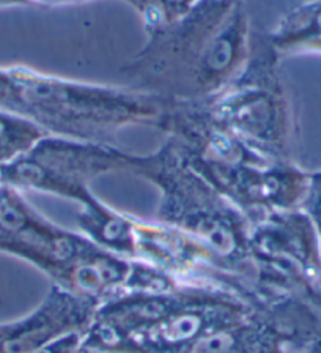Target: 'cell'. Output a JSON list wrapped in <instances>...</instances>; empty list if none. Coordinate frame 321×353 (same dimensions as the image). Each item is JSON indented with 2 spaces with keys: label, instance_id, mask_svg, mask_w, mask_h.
I'll return each mask as SVG.
<instances>
[{
  "label": "cell",
  "instance_id": "obj_7",
  "mask_svg": "<svg viewBox=\"0 0 321 353\" xmlns=\"http://www.w3.org/2000/svg\"><path fill=\"white\" fill-rule=\"evenodd\" d=\"M0 240L8 256L33 265L65 290L95 261L103 248L84 234L66 230L37 212L22 191L0 176Z\"/></svg>",
  "mask_w": 321,
  "mask_h": 353
},
{
  "label": "cell",
  "instance_id": "obj_12",
  "mask_svg": "<svg viewBox=\"0 0 321 353\" xmlns=\"http://www.w3.org/2000/svg\"><path fill=\"white\" fill-rule=\"evenodd\" d=\"M49 136L25 119L0 110V168L13 163Z\"/></svg>",
  "mask_w": 321,
  "mask_h": 353
},
{
  "label": "cell",
  "instance_id": "obj_15",
  "mask_svg": "<svg viewBox=\"0 0 321 353\" xmlns=\"http://www.w3.org/2000/svg\"><path fill=\"white\" fill-rule=\"evenodd\" d=\"M16 7H32L29 0H0V8H16Z\"/></svg>",
  "mask_w": 321,
  "mask_h": 353
},
{
  "label": "cell",
  "instance_id": "obj_19",
  "mask_svg": "<svg viewBox=\"0 0 321 353\" xmlns=\"http://www.w3.org/2000/svg\"><path fill=\"white\" fill-rule=\"evenodd\" d=\"M0 252L7 254V246H5V243L2 240H0Z\"/></svg>",
  "mask_w": 321,
  "mask_h": 353
},
{
  "label": "cell",
  "instance_id": "obj_6",
  "mask_svg": "<svg viewBox=\"0 0 321 353\" xmlns=\"http://www.w3.org/2000/svg\"><path fill=\"white\" fill-rule=\"evenodd\" d=\"M136 154L115 145L44 136L16 161L0 168V176L24 191L52 194L82 205L93 196L90 185L109 174H132Z\"/></svg>",
  "mask_w": 321,
  "mask_h": 353
},
{
  "label": "cell",
  "instance_id": "obj_22",
  "mask_svg": "<svg viewBox=\"0 0 321 353\" xmlns=\"http://www.w3.org/2000/svg\"><path fill=\"white\" fill-rule=\"evenodd\" d=\"M298 2H307V0H298Z\"/></svg>",
  "mask_w": 321,
  "mask_h": 353
},
{
  "label": "cell",
  "instance_id": "obj_18",
  "mask_svg": "<svg viewBox=\"0 0 321 353\" xmlns=\"http://www.w3.org/2000/svg\"><path fill=\"white\" fill-rule=\"evenodd\" d=\"M2 341H3V323L0 325V353H2Z\"/></svg>",
  "mask_w": 321,
  "mask_h": 353
},
{
  "label": "cell",
  "instance_id": "obj_20",
  "mask_svg": "<svg viewBox=\"0 0 321 353\" xmlns=\"http://www.w3.org/2000/svg\"><path fill=\"white\" fill-rule=\"evenodd\" d=\"M306 353H321V344H320V345H317V347H315V349H312V350L306 352Z\"/></svg>",
  "mask_w": 321,
  "mask_h": 353
},
{
  "label": "cell",
  "instance_id": "obj_10",
  "mask_svg": "<svg viewBox=\"0 0 321 353\" xmlns=\"http://www.w3.org/2000/svg\"><path fill=\"white\" fill-rule=\"evenodd\" d=\"M253 306L214 287L178 284L160 316L134 336L121 353H185L209 331L245 316Z\"/></svg>",
  "mask_w": 321,
  "mask_h": 353
},
{
  "label": "cell",
  "instance_id": "obj_1",
  "mask_svg": "<svg viewBox=\"0 0 321 353\" xmlns=\"http://www.w3.org/2000/svg\"><path fill=\"white\" fill-rule=\"evenodd\" d=\"M145 43L121 66L128 87L165 101H207L234 79L253 33L241 0H202Z\"/></svg>",
  "mask_w": 321,
  "mask_h": 353
},
{
  "label": "cell",
  "instance_id": "obj_17",
  "mask_svg": "<svg viewBox=\"0 0 321 353\" xmlns=\"http://www.w3.org/2000/svg\"><path fill=\"white\" fill-rule=\"evenodd\" d=\"M313 306L317 307V311L320 314V319H321V274H320V279H318V284H317V294H315Z\"/></svg>",
  "mask_w": 321,
  "mask_h": 353
},
{
  "label": "cell",
  "instance_id": "obj_21",
  "mask_svg": "<svg viewBox=\"0 0 321 353\" xmlns=\"http://www.w3.org/2000/svg\"><path fill=\"white\" fill-rule=\"evenodd\" d=\"M79 353H92V352H88V350L85 349V345H84V349H82Z\"/></svg>",
  "mask_w": 321,
  "mask_h": 353
},
{
  "label": "cell",
  "instance_id": "obj_3",
  "mask_svg": "<svg viewBox=\"0 0 321 353\" xmlns=\"http://www.w3.org/2000/svg\"><path fill=\"white\" fill-rule=\"evenodd\" d=\"M165 108V99L131 87L66 79L22 65L0 66V110L49 136L115 145L125 128L159 130Z\"/></svg>",
  "mask_w": 321,
  "mask_h": 353
},
{
  "label": "cell",
  "instance_id": "obj_2",
  "mask_svg": "<svg viewBox=\"0 0 321 353\" xmlns=\"http://www.w3.org/2000/svg\"><path fill=\"white\" fill-rule=\"evenodd\" d=\"M159 130L249 221L302 207L311 172L253 152L218 123L203 101H167Z\"/></svg>",
  "mask_w": 321,
  "mask_h": 353
},
{
  "label": "cell",
  "instance_id": "obj_5",
  "mask_svg": "<svg viewBox=\"0 0 321 353\" xmlns=\"http://www.w3.org/2000/svg\"><path fill=\"white\" fill-rule=\"evenodd\" d=\"M203 103L218 123L253 152L273 161H295V110L280 73V54L267 35L253 33L242 68Z\"/></svg>",
  "mask_w": 321,
  "mask_h": 353
},
{
  "label": "cell",
  "instance_id": "obj_13",
  "mask_svg": "<svg viewBox=\"0 0 321 353\" xmlns=\"http://www.w3.org/2000/svg\"><path fill=\"white\" fill-rule=\"evenodd\" d=\"M139 16L143 30L169 26L186 16L202 0H123Z\"/></svg>",
  "mask_w": 321,
  "mask_h": 353
},
{
  "label": "cell",
  "instance_id": "obj_11",
  "mask_svg": "<svg viewBox=\"0 0 321 353\" xmlns=\"http://www.w3.org/2000/svg\"><path fill=\"white\" fill-rule=\"evenodd\" d=\"M282 55L321 54V0L298 2L267 33Z\"/></svg>",
  "mask_w": 321,
  "mask_h": 353
},
{
  "label": "cell",
  "instance_id": "obj_14",
  "mask_svg": "<svg viewBox=\"0 0 321 353\" xmlns=\"http://www.w3.org/2000/svg\"><path fill=\"white\" fill-rule=\"evenodd\" d=\"M301 208L307 213V216L311 218L313 228L317 230L321 240V170L311 172L307 194L306 199H304Z\"/></svg>",
  "mask_w": 321,
  "mask_h": 353
},
{
  "label": "cell",
  "instance_id": "obj_9",
  "mask_svg": "<svg viewBox=\"0 0 321 353\" xmlns=\"http://www.w3.org/2000/svg\"><path fill=\"white\" fill-rule=\"evenodd\" d=\"M251 246L268 289L313 305L321 274V240L302 208L251 221Z\"/></svg>",
  "mask_w": 321,
  "mask_h": 353
},
{
  "label": "cell",
  "instance_id": "obj_16",
  "mask_svg": "<svg viewBox=\"0 0 321 353\" xmlns=\"http://www.w3.org/2000/svg\"><path fill=\"white\" fill-rule=\"evenodd\" d=\"M32 5H65V3H77L88 2V0H29Z\"/></svg>",
  "mask_w": 321,
  "mask_h": 353
},
{
  "label": "cell",
  "instance_id": "obj_4",
  "mask_svg": "<svg viewBox=\"0 0 321 353\" xmlns=\"http://www.w3.org/2000/svg\"><path fill=\"white\" fill-rule=\"evenodd\" d=\"M132 175L158 190L156 221L208 248L260 301L279 298L268 289L251 246V221L203 179L169 139L148 154H136Z\"/></svg>",
  "mask_w": 321,
  "mask_h": 353
},
{
  "label": "cell",
  "instance_id": "obj_8",
  "mask_svg": "<svg viewBox=\"0 0 321 353\" xmlns=\"http://www.w3.org/2000/svg\"><path fill=\"white\" fill-rule=\"evenodd\" d=\"M321 344V319L311 301L284 295L209 331L185 353H306Z\"/></svg>",
  "mask_w": 321,
  "mask_h": 353
}]
</instances>
